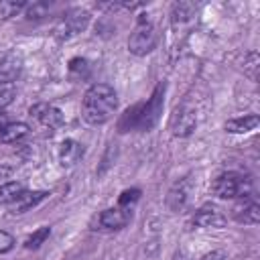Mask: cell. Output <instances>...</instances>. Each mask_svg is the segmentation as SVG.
<instances>
[{
    "label": "cell",
    "mask_w": 260,
    "mask_h": 260,
    "mask_svg": "<svg viewBox=\"0 0 260 260\" xmlns=\"http://www.w3.org/2000/svg\"><path fill=\"white\" fill-rule=\"evenodd\" d=\"M118 108V95L108 83H93L83 95V120L91 126L106 124Z\"/></svg>",
    "instance_id": "6da1fadb"
},
{
    "label": "cell",
    "mask_w": 260,
    "mask_h": 260,
    "mask_svg": "<svg viewBox=\"0 0 260 260\" xmlns=\"http://www.w3.org/2000/svg\"><path fill=\"white\" fill-rule=\"evenodd\" d=\"M162 95H165V85H158L148 102L134 104L132 108H128L124 112V116L118 122V128L122 132H128V130H150L158 122V116L162 112Z\"/></svg>",
    "instance_id": "7a4b0ae2"
},
{
    "label": "cell",
    "mask_w": 260,
    "mask_h": 260,
    "mask_svg": "<svg viewBox=\"0 0 260 260\" xmlns=\"http://www.w3.org/2000/svg\"><path fill=\"white\" fill-rule=\"evenodd\" d=\"M211 191L219 199H240L252 195V181L242 173L230 171V173H221L211 183Z\"/></svg>",
    "instance_id": "3957f363"
},
{
    "label": "cell",
    "mask_w": 260,
    "mask_h": 260,
    "mask_svg": "<svg viewBox=\"0 0 260 260\" xmlns=\"http://www.w3.org/2000/svg\"><path fill=\"white\" fill-rule=\"evenodd\" d=\"M156 41H158V32H156L154 24L146 16H140L138 24L134 26V30L128 39V51L136 57L148 55L156 47Z\"/></svg>",
    "instance_id": "277c9868"
},
{
    "label": "cell",
    "mask_w": 260,
    "mask_h": 260,
    "mask_svg": "<svg viewBox=\"0 0 260 260\" xmlns=\"http://www.w3.org/2000/svg\"><path fill=\"white\" fill-rule=\"evenodd\" d=\"M89 18L91 16H89L87 10H83V8H71V10H67L57 20L53 32H55V37L59 41H69V39H73L75 35H79V32H83L87 28Z\"/></svg>",
    "instance_id": "5b68a950"
},
{
    "label": "cell",
    "mask_w": 260,
    "mask_h": 260,
    "mask_svg": "<svg viewBox=\"0 0 260 260\" xmlns=\"http://www.w3.org/2000/svg\"><path fill=\"white\" fill-rule=\"evenodd\" d=\"M232 217L240 223H246V225H256L260 221V205L256 201L254 195H246V197H240L236 201V205L232 207Z\"/></svg>",
    "instance_id": "8992f818"
},
{
    "label": "cell",
    "mask_w": 260,
    "mask_h": 260,
    "mask_svg": "<svg viewBox=\"0 0 260 260\" xmlns=\"http://www.w3.org/2000/svg\"><path fill=\"white\" fill-rule=\"evenodd\" d=\"M30 116L45 128L49 130H57L65 124V118H63V112L51 104H37L30 108Z\"/></svg>",
    "instance_id": "52a82bcc"
},
{
    "label": "cell",
    "mask_w": 260,
    "mask_h": 260,
    "mask_svg": "<svg viewBox=\"0 0 260 260\" xmlns=\"http://www.w3.org/2000/svg\"><path fill=\"white\" fill-rule=\"evenodd\" d=\"M132 219V207H110L104 209L98 217V223L102 230H122L124 225H128Z\"/></svg>",
    "instance_id": "ba28073f"
},
{
    "label": "cell",
    "mask_w": 260,
    "mask_h": 260,
    "mask_svg": "<svg viewBox=\"0 0 260 260\" xmlns=\"http://www.w3.org/2000/svg\"><path fill=\"white\" fill-rule=\"evenodd\" d=\"M22 69V57L16 53H6L0 57V85H10Z\"/></svg>",
    "instance_id": "9c48e42d"
},
{
    "label": "cell",
    "mask_w": 260,
    "mask_h": 260,
    "mask_svg": "<svg viewBox=\"0 0 260 260\" xmlns=\"http://www.w3.org/2000/svg\"><path fill=\"white\" fill-rule=\"evenodd\" d=\"M193 223L199 225V228H223L225 225V217L221 215L219 209L205 205V207H201V209L195 211Z\"/></svg>",
    "instance_id": "30bf717a"
},
{
    "label": "cell",
    "mask_w": 260,
    "mask_h": 260,
    "mask_svg": "<svg viewBox=\"0 0 260 260\" xmlns=\"http://www.w3.org/2000/svg\"><path fill=\"white\" fill-rule=\"evenodd\" d=\"M47 197V191H22L12 203H10V211L12 213H24L32 207H37L43 199Z\"/></svg>",
    "instance_id": "8fae6325"
},
{
    "label": "cell",
    "mask_w": 260,
    "mask_h": 260,
    "mask_svg": "<svg viewBox=\"0 0 260 260\" xmlns=\"http://www.w3.org/2000/svg\"><path fill=\"white\" fill-rule=\"evenodd\" d=\"M83 156V146L77 142V140H63L61 146H59V160L63 167H73L79 162V158Z\"/></svg>",
    "instance_id": "7c38bea8"
},
{
    "label": "cell",
    "mask_w": 260,
    "mask_h": 260,
    "mask_svg": "<svg viewBox=\"0 0 260 260\" xmlns=\"http://www.w3.org/2000/svg\"><path fill=\"white\" fill-rule=\"evenodd\" d=\"M189 201V181L183 179L179 181L171 191H169V197H167V205L173 209V211H181Z\"/></svg>",
    "instance_id": "4fadbf2b"
},
{
    "label": "cell",
    "mask_w": 260,
    "mask_h": 260,
    "mask_svg": "<svg viewBox=\"0 0 260 260\" xmlns=\"http://www.w3.org/2000/svg\"><path fill=\"white\" fill-rule=\"evenodd\" d=\"M195 124H197V120H195V114H193L191 110H185V108L177 110L175 126H173L177 136H187V134H191V132L195 130Z\"/></svg>",
    "instance_id": "5bb4252c"
},
{
    "label": "cell",
    "mask_w": 260,
    "mask_h": 260,
    "mask_svg": "<svg viewBox=\"0 0 260 260\" xmlns=\"http://www.w3.org/2000/svg\"><path fill=\"white\" fill-rule=\"evenodd\" d=\"M258 124H260V118L254 116V114H250V116H244V118L228 120V122H225V130L232 132V134H246V132L256 130Z\"/></svg>",
    "instance_id": "9a60e30c"
},
{
    "label": "cell",
    "mask_w": 260,
    "mask_h": 260,
    "mask_svg": "<svg viewBox=\"0 0 260 260\" xmlns=\"http://www.w3.org/2000/svg\"><path fill=\"white\" fill-rule=\"evenodd\" d=\"M28 134V126L22 122H8L4 128H0V142H18Z\"/></svg>",
    "instance_id": "2e32d148"
},
{
    "label": "cell",
    "mask_w": 260,
    "mask_h": 260,
    "mask_svg": "<svg viewBox=\"0 0 260 260\" xmlns=\"http://www.w3.org/2000/svg\"><path fill=\"white\" fill-rule=\"evenodd\" d=\"M22 191H24V185L20 181H10V183L0 185V203H8L10 205Z\"/></svg>",
    "instance_id": "e0dca14e"
},
{
    "label": "cell",
    "mask_w": 260,
    "mask_h": 260,
    "mask_svg": "<svg viewBox=\"0 0 260 260\" xmlns=\"http://www.w3.org/2000/svg\"><path fill=\"white\" fill-rule=\"evenodd\" d=\"M26 2L22 0H0V18L6 20V18H12L16 14H20L22 10H26Z\"/></svg>",
    "instance_id": "ac0fdd59"
},
{
    "label": "cell",
    "mask_w": 260,
    "mask_h": 260,
    "mask_svg": "<svg viewBox=\"0 0 260 260\" xmlns=\"http://www.w3.org/2000/svg\"><path fill=\"white\" fill-rule=\"evenodd\" d=\"M51 236V228L49 225H43V228H39L37 232H32L28 238H26V242H24V246L28 248V250H35V248H39L41 244H45V240Z\"/></svg>",
    "instance_id": "d6986e66"
},
{
    "label": "cell",
    "mask_w": 260,
    "mask_h": 260,
    "mask_svg": "<svg viewBox=\"0 0 260 260\" xmlns=\"http://www.w3.org/2000/svg\"><path fill=\"white\" fill-rule=\"evenodd\" d=\"M138 199H140V189H126V191H122V195L118 197V205H120V207H132Z\"/></svg>",
    "instance_id": "ffe728a7"
},
{
    "label": "cell",
    "mask_w": 260,
    "mask_h": 260,
    "mask_svg": "<svg viewBox=\"0 0 260 260\" xmlns=\"http://www.w3.org/2000/svg\"><path fill=\"white\" fill-rule=\"evenodd\" d=\"M193 10H195L193 4H189V2H179V4L173 6V18H175V20H179V18H181V20H187Z\"/></svg>",
    "instance_id": "44dd1931"
},
{
    "label": "cell",
    "mask_w": 260,
    "mask_h": 260,
    "mask_svg": "<svg viewBox=\"0 0 260 260\" xmlns=\"http://www.w3.org/2000/svg\"><path fill=\"white\" fill-rule=\"evenodd\" d=\"M49 10V4L47 2H35L30 6H26V16L28 18H39V16H45Z\"/></svg>",
    "instance_id": "7402d4cb"
},
{
    "label": "cell",
    "mask_w": 260,
    "mask_h": 260,
    "mask_svg": "<svg viewBox=\"0 0 260 260\" xmlns=\"http://www.w3.org/2000/svg\"><path fill=\"white\" fill-rule=\"evenodd\" d=\"M246 75L250 77V79H256V69H258V55L256 53H248V57H246Z\"/></svg>",
    "instance_id": "603a6c76"
},
{
    "label": "cell",
    "mask_w": 260,
    "mask_h": 260,
    "mask_svg": "<svg viewBox=\"0 0 260 260\" xmlns=\"http://www.w3.org/2000/svg\"><path fill=\"white\" fill-rule=\"evenodd\" d=\"M12 98H14V89L10 85H0V114L12 102Z\"/></svg>",
    "instance_id": "cb8c5ba5"
},
{
    "label": "cell",
    "mask_w": 260,
    "mask_h": 260,
    "mask_svg": "<svg viewBox=\"0 0 260 260\" xmlns=\"http://www.w3.org/2000/svg\"><path fill=\"white\" fill-rule=\"evenodd\" d=\"M12 246H14V238H12L8 232L0 230V254L10 252V250H12Z\"/></svg>",
    "instance_id": "d4e9b609"
},
{
    "label": "cell",
    "mask_w": 260,
    "mask_h": 260,
    "mask_svg": "<svg viewBox=\"0 0 260 260\" xmlns=\"http://www.w3.org/2000/svg\"><path fill=\"white\" fill-rule=\"evenodd\" d=\"M221 258H223V254H221V252H211V254L203 256L201 260H221Z\"/></svg>",
    "instance_id": "484cf974"
}]
</instances>
